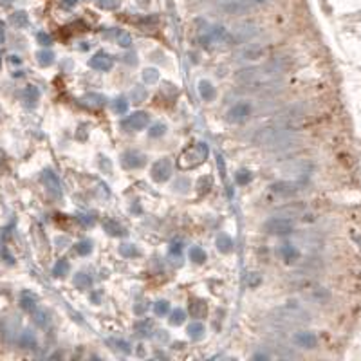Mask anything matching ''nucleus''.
Masks as SVG:
<instances>
[{"label":"nucleus","instance_id":"f257e3e1","mask_svg":"<svg viewBox=\"0 0 361 361\" xmlns=\"http://www.w3.org/2000/svg\"><path fill=\"white\" fill-rule=\"evenodd\" d=\"M209 155V146L204 141H199L195 145L188 146L181 155H179V168L183 170H193L197 166H201L208 159Z\"/></svg>","mask_w":361,"mask_h":361},{"label":"nucleus","instance_id":"f03ea898","mask_svg":"<svg viewBox=\"0 0 361 361\" xmlns=\"http://www.w3.org/2000/svg\"><path fill=\"white\" fill-rule=\"evenodd\" d=\"M264 231L269 235H276V237H285L294 231V222L287 217H273L264 224Z\"/></svg>","mask_w":361,"mask_h":361},{"label":"nucleus","instance_id":"7ed1b4c3","mask_svg":"<svg viewBox=\"0 0 361 361\" xmlns=\"http://www.w3.org/2000/svg\"><path fill=\"white\" fill-rule=\"evenodd\" d=\"M150 121V116L143 112V110H136L130 116H127L125 120L121 121V128L125 132H138V130H143V128L148 125Z\"/></svg>","mask_w":361,"mask_h":361},{"label":"nucleus","instance_id":"20e7f679","mask_svg":"<svg viewBox=\"0 0 361 361\" xmlns=\"http://www.w3.org/2000/svg\"><path fill=\"white\" fill-rule=\"evenodd\" d=\"M150 177L155 183H166L172 177V161L168 157H161L150 168Z\"/></svg>","mask_w":361,"mask_h":361},{"label":"nucleus","instance_id":"39448f33","mask_svg":"<svg viewBox=\"0 0 361 361\" xmlns=\"http://www.w3.org/2000/svg\"><path fill=\"white\" fill-rule=\"evenodd\" d=\"M251 103L247 102H241V103H235L233 107L228 110V121L229 123H244V121L249 120V116H251Z\"/></svg>","mask_w":361,"mask_h":361},{"label":"nucleus","instance_id":"423d86ee","mask_svg":"<svg viewBox=\"0 0 361 361\" xmlns=\"http://www.w3.org/2000/svg\"><path fill=\"white\" fill-rule=\"evenodd\" d=\"M89 65L94 70H100V72H108V70H112V67H114V58L110 56L108 52H105V51H98V52H94V54L90 56Z\"/></svg>","mask_w":361,"mask_h":361},{"label":"nucleus","instance_id":"0eeeda50","mask_svg":"<svg viewBox=\"0 0 361 361\" xmlns=\"http://www.w3.org/2000/svg\"><path fill=\"white\" fill-rule=\"evenodd\" d=\"M305 183L302 181H278V183H273L271 184V191L278 193V195H284V197H291V195H296L298 191L304 190Z\"/></svg>","mask_w":361,"mask_h":361},{"label":"nucleus","instance_id":"6e6552de","mask_svg":"<svg viewBox=\"0 0 361 361\" xmlns=\"http://www.w3.org/2000/svg\"><path fill=\"white\" fill-rule=\"evenodd\" d=\"M121 165L127 170H139L146 165V157L138 150H127L121 154Z\"/></svg>","mask_w":361,"mask_h":361},{"label":"nucleus","instance_id":"1a4fd4ad","mask_svg":"<svg viewBox=\"0 0 361 361\" xmlns=\"http://www.w3.org/2000/svg\"><path fill=\"white\" fill-rule=\"evenodd\" d=\"M42 181H44L45 188H47V191H49L52 197L60 199V197L64 195V190H62V183H60L58 175L51 170V168L44 170V173H42Z\"/></svg>","mask_w":361,"mask_h":361},{"label":"nucleus","instance_id":"9d476101","mask_svg":"<svg viewBox=\"0 0 361 361\" xmlns=\"http://www.w3.org/2000/svg\"><path fill=\"white\" fill-rule=\"evenodd\" d=\"M292 343L296 345L298 348H304V350H312L316 348L318 345V338L309 330H298L292 334Z\"/></svg>","mask_w":361,"mask_h":361},{"label":"nucleus","instance_id":"9b49d317","mask_svg":"<svg viewBox=\"0 0 361 361\" xmlns=\"http://www.w3.org/2000/svg\"><path fill=\"white\" fill-rule=\"evenodd\" d=\"M257 26L255 24H249V22H246V24H239V26L235 27L233 31V36L239 42H247L249 38H253L255 34H257Z\"/></svg>","mask_w":361,"mask_h":361},{"label":"nucleus","instance_id":"f8f14e48","mask_svg":"<svg viewBox=\"0 0 361 361\" xmlns=\"http://www.w3.org/2000/svg\"><path fill=\"white\" fill-rule=\"evenodd\" d=\"M188 310H190L191 318L195 320H201L208 314V304L201 300V298H191L190 300V305H188Z\"/></svg>","mask_w":361,"mask_h":361},{"label":"nucleus","instance_id":"ddd939ff","mask_svg":"<svg viewBox=\"0 0 361 361\" xmlns=\"http://www.w3.org/2000/svg\"><path fill=\"white\" fill-rule=\"evenodd\" d=\"M224 11L228 15H244L249 11V2L247 0H229L224 4Z\"/></svg>","mask_w":361,"mask_h":361},{"label":"nucleus","instance_id":"4468645a","mask_svg":"<svg viewBox=\"0 0 361 361\" xmlns=\"http://www.w3.org/2000/svg\"><path fill=\"white\" fill-rule=\"evenodd\" d=\"M197 90H199V96L203 98L204 102H213V100H215L217 90L209 80H201L199 85H197Z\"/></svg>","mask_w":361,"mask_h":361},{"label":"nucleus","instance_id":"2eb2a0df","mask_svg":"<svg viewBox=\"0 0 361 361\" xmlns=\"http://www.w3.org/2000/svg\"><path fill=\"white\" fill-rule=\"evenodd\" d=\"M280 257H282V260L284 262H287V264H292V262H296L298 258H300V251H298L296 246H292V244H282L278 249Z\"/></svg>","mask_w":361,"mask_h":361},{"label":"nucleus","instance_id":"dca6fc26","mask_svg":"<svg viewBox=\"0 0 361 361\" xmlns=\"http://www.w3.org/2000/svg\"><path fill=\"white\" fill-rule=\"evenodd\" d=\"M103 229H105L110 237H125V235H127L125 228H123L118 221H114V219H105V221H103Z\"/></svg>","mask_w":361,"mask_h":361},{"label":"nucleus","instance_id":"f3484780","mask_svg":"<svg viewBox=\"0 0 361 361\" xmlns=\"http://www.w3.org/2000/svg\"><path fill=\"white\" fill-rule=\"evenodd\" d=\"M215 246L222 255H229L233 251V239H231L228 233H221L217 237Z\"/></svg>","mask_w":361,"mask_h":361},{"label":"nucleus","instance_id":"a211bd4d","mask_svg":"<svg viewBox=\"0 0 361 361\" xmlns=\"http://www.w3.org/2000/svg\"><path fill=\"white\" fill-rule=\"evenodd\" d=\"M72 284H74V287H76V289H80V291H89L90 287H92V278H90V275L80 271V273H76V275H74Z\"/></svg>","mask_w":361,"mask_h":361},{"label":"nucleus","instance_id":"6ab92c4d","mask_svg":"<svg viewBox=\"0 0 361 361\" xmlns=\"http://www.w3.org/2000/svg\"><path fill=\"white\" fill-rule=\"evenodd\" d=\"M186 332H188L191 342H201L204 338V334H206V327H204L201 322H191L190 325H188Z\"/></svg>","mask_w":361,"mask_h":361},{"label":"nucleus","instance_id":"aec40b11","mask_svg":"<svg viewBox=\"0 0 361 361\" xmlns=\"http://www.w3.org/2000/svg\"><path fill=\"white\" fill-rule=\"evenodd\" d=\"M38 304V298L34 296L31 291H22L20 292V307L24 310H34Z\"/></svg>","mask_w":361,"mask_h":361},{"label":"nucleus","instance_id":"412c9836","mask_svg":"<svg viewBox=\"0 0 361 361\" xmlns=\"http://www.w3.org/2000/svg\"><path fill=\"white\" fill-rule=\"evenodd\" d=\"M22 96H24V102H26L27 107H34L40 100V90L34 85H27L24 92H22Z\"/></svg>","mask_w":361,"mask_h":361},{"label":"nucleus","instance_id":"4be33fe9","mask_svg":"<svg viewBox=\"0 0 361 361\" xmlns=\"http://www.w3.org/2000/svg\"><path fill=\"white\" fill-rule=\"evenodd\" d=\"M152 329H154V325L148 318H145V320H138V322L134 323V330H136V334L141 336V338H148V336H152Z\"/></svg>","mask_w":361,"mask_h":361},{"label":"nucleus","instance_id":"5701e85b","mask_svg":"<svg viewBox=\"0 0 361 361\" xmlns=\"http://www.w3.org/2000/svg\"><path fill=\"white\" fill-rule=\"evenodd\" d=\"M188 258H190L193 264L201 266V264H204V262L208 260V255H206V251H204L201 246H191L190 251H188Z\"/></svg>","mask_w":361,"mask_h":361},{"label":"nucleus","instance_id":"b1692460","mask_svg":"<svg viewBox=\"0 0 361 361\" xmlns=\"http://www.w3.org/2000/svg\"><path fill=\"white\" fill-rule=\"evenodd\" d=\"M9 22H11L15 27L24 29V27L29 26V17H27L26 11H15V13L9 17Z\"/></svg>","mask_w":361,"mask_h":361},{"label":"nucleus","instance_id":"393cba45","mask_svg":"<svg viewBox=\"0 0 361 361\" xmlns=\"http://www.w3.org/2000/svg\"><path fill=\"white\" fill-rule=\"evenodd\" d=\"M70 271V264L67 258H60L54 264V267H52V275L56 276V278H64L65 275H69Z\"/></svg>","mask_w":361,"mask_h":361},{"label":"nucleus","instance_id":"a878e982","mask_svg":"<svg viewBox=\"0 0 361 361\" xmlns=\"http://www.w3.org/2000/svg\"><path fill=\"white\" fill-rule=\"evenodd\" d=\"M120 255L123 257V258H134V257H139L141 251L138 249L136 244H128V242H125V244H121L120 246Z\"/></svg>","mask_w":361,"mask_h":361},{"label":"nucleus","instance_id":"bb28decb","mask_svg":"<svg viewBox=\"0 0 361 361\" xmlns=\"http://www.w3.org/2000/svg\"><path fill=\"white\" fill-rule=\"evenodd\" d=\"M130 98H132V102L136 103V105H139V103H143L148 98V90H146V87H143V85H136L132 89V92H130Z\"/></svg>","mask_w":361,"mask_h":361},{"label":"nucleus","instance_id":"cd10ccee","mask_svg":"<svg viewBox=\"0 0 361 361\" xmlns=\"http://www.w3.org/2000/svg\"><path fill=\"white\" fill-rule=\"evenodd\" d=\"M83 102L87 103L89 107H103L105 103H107V98L103 94H96V92H90V94H87L85 98H83Z\"/></svg>","mask_w":361,"mask_h":361},{"label":"nucleus","instance_id":"c85d7f7f","mask_svg":"<svg viewBox=\"0 0 361 361\" xmlns=\"http://www.w3.org/2000/svg\"><path fill=\"white\" fill-rule=\"evenodd\" d=\"M166 123H163V121H157V123H154L152 127L148 128V138H152V139H157V138H163L166 134Z\"/></svg>","mask_w":361,"mask_h":361},{"label":"nucleus","instance_id":"c756f323","mask_svg":"<svg viewBox=\"0 0 361 361\" xmlns=\"http://www.w3.org/2000/svg\"><path fill=\"white\" fill-rule=\"evenodd\" d=\"M251 181H253V173L249 170H246V168H241V170L235 173V183L239 184V186H246Z\"/></svg>","mask_w":361,"mask_h":361},{"label":"nucleus","instance_id":"7c9ffc66","mask_svg":"<svg viewBox=\"0 0 361 361\" xmlns=\"http://www.w3.org/2000/svg\"><path fill=\"white\" fill-rule=\"evenodd\" d=\"M18 345L22 348H34L36 347V338H34L29 330H26V332H22V336L18 338Z\"/></svg>","mask_w":361,"mask_h":361},{"label":"nucleus","instance_id":"2f4dec72","mask_svg":"<svg viewBox=\"0 0 361 361\" xmlns=\"http://www.w3.org/2000/svg\"><path fill=\"white\" fill-rule=\"evenodd\" d=\"M143 82L146 83V85H154V83L159 82V70L155 69V67H146L145 70H143Z\"/></svg>","mask_w":361,"mask_h":361},{"label":"nucleus","instance_id":"473e14b6","mask_svg":"<svg viewBox=\"0 0 361 361\" xmlns=\"http://www.w3.org/2000/svg\"><path fill=\"white\" fill-rule=\"evenodd\" d=\"M170 325H183L184 322H186V312H184V309H181V307H177V309H173L170 312Z\"/></svg>","mask_w":361,"mask_h":361},{"label":"nucleus","instance_id":"72a5a7b5","mask_svg":"<svg viewBox=\"0 0 361 361\" xmlns=\"http://www.w3.org/2000/svg\"><path fill=\"white\" fill-rule=\"evenodd\" d=\"M92 249H94V244H92V241H89V239L80 241L76 244V253L80 255V257H87V255H90L92 253Z\"/></svg>","mask_w":361,"mask_h":361},{"label":"nucleus","instance_id":"f704fd0d","mask_svg":"<svg viewBox=\"0 0 361 361\" xmlns=\"http://www.w3.org/2000/svg\"><path fill=\"white\" fill-rule=\"evenodd\" d=\"M36 58H38V64L42 65V67H49V65H52V62H54V52L44 49V51H40L38 54H36Z\"/></svg>","mask_w":361,"mask_h":361},{"label":"nucleus","instance_id":"c9c22d12","mask_svg":"<svg viewBox=\"0 0 361 361\" xmlns=\"http://www.w3.org/2000/svg\"><path fill=\"white\" fill-rule=\"evenodd\" d=\"M213 186V179L209 175H203V177L197 181V188H199V193H208Z\"/></svg>","mask_w":361,"mask_h":361},{"label":"nucleus","instance_id":"e433bc0d","mask_svg":"<svg viewBox=\"0 0 361 361\" xmlns=\"http://www.w3.org/2000/svg\"><path fill=\"white\" fill-rule=\"evenodd\" d=\"M154 312H155V316H166L170 312V304L166 300H157L154 304Z\"/></svg>","mask_w":361,"mask_h":361},{"label":"nucleus","instance_id":"4c0bfd02","mask_svg":"<svg viewBox=\"0 0 361 361\" xmlns=\"http://www.w3.org/2000/svg\"><path fill=\"white\" fill-rule=\"evenodd\" d=\"M114 110H116V114H127V110H128V102L121 96V98H116L114 100Z\"/></svg>","mask_w":361,"mask_h":361},{"label":"nucleus","instance_id":"58836bf2","mask_svg":"<svg viewBox=\"0 0 361 361\" xmlns=\"http://www.w3.org/2000/svg\"><path fill=\"white\" fill-rule=\"evenodd\" d=\"M96 6L102 7V9H107V11H112V9H118L120 6V0H94Z\"/></svg>","mask_w":361,"mask_h":361},{"label":"nucleus","instance_id":"ea45409f","mask_svg":"<svg viewBox=\"0 0 361 361\" xmlns=\"http://www.w3.org/2000/svg\"><path fill=\"white\" fill-rule=\"evenodd\" d=\"M116 42H118V45H120V47H123V49H128V47L132 45V38H130V34H128V33H125V31H121L120 34H118Z\"/></svg>","mask_w":361,"mask_h":361},{"label":"nucleus","instance_id":"a19ab883","mask_svg":"<svg viewBox=\"0 0 361 361\" xmlns=\"http://www.w3.org/2000/svg\"><path fill=\"white\" fill-rule=\"evenodd\" d=\"M260 282H262L260 273L253 271V273H249V275H247V285H249V287H258Z\"/></svg>","mask_w":361,"mask_h":361},{"label":"nucleus","instance_id":"79ce46f5","mask_svg":"<svg viewBox=\"0 0 361 361\" xmlns=\"http://www.w3.org/2000/svg\"><path fill=\"white\" fill-rule=\"evenodd\" d=\"M36 40H38V44L44 45V47H51L52 45L51 34H47V33H38V34H36Z\"/></svg>","mask_w":361,"mask_h":361},{"label":"nucleus","instance_id":"37998d69","mask_svg":"<svg viewBox=\"0 0 361 361\" xmlns=\"http://www.w3.org/2000/svg\"><path fill=\"white\" fill-rule=\"evenodd\" d=\"M191 184L188 179H177L175 183H173V190L175 191H186L188 188H190Z\"/></svg>","mask_w":361,"mask_h":361},{"label":"nucleus","instance_id":"c03bdc74","mask_svg":"<svg viewBox=\"0 0 361 361\" xmlns=\"http://www.w3.org/2000/svg\"><path fill=\"white\" fill-rule=\"evenodd\" d=\"M47 314H45L44 310H38L36 314H34V322H36V325H40V327H44L45 323H47Z\"/></svg>","mask_w":361,"mask_h":361},{"label":"nucleus","instance_id":"a18cd8bd","mask_svg":"<svg viewBox=\"0 0 361 361\" xmlns=\"http://www.w3.org/2000/svg\"><path fill=\"white\" fill-rule=\"evenodd\" d=\"M114 343L118 345V348H120V350H123V352H125V354H130V352H132V348H130V345H128L127 342H123V340H121V342H120V340H116Z\"/></svg>","mask_w":361,"mask_h":361},{"label":"nucleus","instance_id":"49530a36","mask_svg":"<svg viewBox=\"0 0 361 361\" xmlns=\"http://www.w3.org/2000/svg\"><path fill=\"white\" fill-rule=\"evenodd\" d=\"M78 219H80V221H82L85 226H94V219H92V217H89V215H80Z\"/></svg>","mask_w":361,"mask_h":361},{"label":"nucleus","instance_id":"de8ad7c7","mask_svg":"<svg viewBox=\"0 0 361 361\" xmlns=\"http://www.w3.org/2000/svg\"><path fill=\"white\" fill-rule=\"evenodd\" d=\"M4 40H6V26L4 22H0V44H4Z\"/></svg>","mask_w":361,"mask_h":361},{"label":"nucleus","instance_id":"09e8293b","mask_svg":"<svg viewBox=\"0 0 361 361\" xmlns=\"http://www.w3.org/2000/svg\"><path fill=\"white\" fill-rule=\"evenodd\" d=\"M125 58H127V62H128V64H134V65L138 64V60H136V52H134V54H127V56H125Z\"/></svg>","mask_w":361,"mask_h":361},{"label":"nucleus","instance_id":"8fccbe9b","mask_svg":"<svg viewBox=\"0 0 361 361\" xmlns=\"http://www.w3.org/2000/svg\"><path fill=\"white\" fill-rule=\"evenodd\" d=\"M157 340H159V342H165V340H168V332H166V330H163V334H157Z\"/></svg>","mask_w":361,"mask_h":361},{"label":"nucleus","instance_id":"3c124183","mask_svg":"<svg viewBox=\"0 0 361 361\" xmlns=\"http://www.w3.org/2000/svg\"><path fill=\"white\" fill-rule=\"evenodd\" d=\"M76 2H78V0H65L64 4H65L67 7H69V6H72V4H76Z\"/></svg>","mask_w":361,"mask_h":361},{"label":"nucleus","instance_id":"603ef678","mask_svg":"<svg viewBox=\"0 0 361 361\" xmlns=\"http://www.w3.org/2000/svg\"><path fill=\"white\" fill-rule=\"evenodd\" d=\"M11 64H20V58L18 56H11Z\"/></svg>","mask_w":361,"mask_h":361},{"label":"nucleus","instance_id":"864d4df0","mask_svg":"<svg viewBox=\"0 0 361 361\" xmlns=\"http://www.w3.org/2000/svg\"><path fill=\"white\" fill-rule=\"evenodd\" d=\"M253 4H264V2H267V0H251Z\"/></svg>","mask_w":361,"mask_h":361},{"label":"nucleus","instance_id":"5fc2aeb1","mask_svg":"<svg viewBox=\"0 0 361 361\" xmlns=\"http://www.w3.org/2000/svg\"><path fill=\"white\" fill-rule=\"evenodd\" d=\"M0 65H2V56H0Z\"/></svg>","mask_w":361,"mask_h":361}]
</instances>
